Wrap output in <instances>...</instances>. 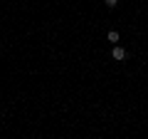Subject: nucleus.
Here are the masks:
<instances>
[{"instance_id":"nucleus-1","label":"nucleus","mask_w":148,"mask_h":139,"mask_svg":"<svg viewBox=\"0 0 148 139\" xmlns=\"http://www.w3.org/2000/svg\"><path fill=\"white\" fill-rule=\"evenodd\" d=\"M111 55H114V60H126V50H123V47H114Z\"/></svg>"},{"instance_id":"nucleus-2","label":"nucleus","mask_w":148,"mask_h":139,"mask_svg":"<svg viewBox=\"0 0 148 139\" xmlns=\"http://www.w3.org/2000/svg\"><path fill=\"white\" fill-rule=\"evenodd\" d=\"M109 42H114V45L119 42V32H116V30H111V32H109Z\"/></svg>"},{"instance_id":"nucleus-3","label":"nucleus","mask_w":148,"mask_h":139,"mask_svg":"<svg viewBox=\"0 0 148 139\" xmlns=\"http://www.w3.org/2000/svg\"><path fill=\"white\" fill-rule=\"evenodd\" d=\"M104 3H106V5H109V8H114V5H116V3H119V0H104Z\"/></svg>"}]
</instances>
